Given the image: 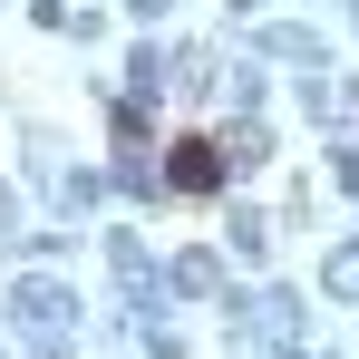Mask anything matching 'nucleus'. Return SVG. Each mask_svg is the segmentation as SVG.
<instances>
[{
  "label": "nucleus",
  "instance_id": "f257e3e1",
  "mask_svg": "<svg viewBox=\"0 0 359 359\" xmlns=\"http://www.w3.org/2000/svg\"><path fill=\"white\" fill-rule=\"evenodd\" d=\"M224 175H233V156H224L214 136H175V146H165V184H175V194H214Z\"/></svg>",
  "mask_w": 359,
  "mask_h": 359
}]
</instances>
